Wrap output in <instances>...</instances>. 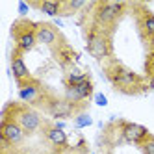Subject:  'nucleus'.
<instances>
[{"mask_svg":"<svg viewBox=\"0 0 154 154\" xmlns=\"http://www.w3.org/2000/svg\"><path fill=\"white\" fill-rule=\"evenodd\" d=\"M39 97H41V87L37 82L34 80H28L24 84H20L19 85V98L23 102H28V104H35L39 100Z\"/></svg>","mask_w":154,"mask_h":154,"instance_id":"9","label":"nucleus"},{"mask_svg":"<svg viewBox=\"0 0 154 154\" xmlns=\"http://www.w3.org/2000/svg\"><path fill=\"white\" fill-rule=\"evenodd\" d=\"M112 82L117 87H121V89H130V87H134L139 80L132 71H128L125 67H117L115 72H112Z\"/></svg>","mask_w":154,"mask_h":154,"instance_id":"8","label":"nucleus"},{"mask_svg":"<svg viewBox=\"0 0 154 154\" xmlns=\"http://www.w3.org/2000/svg\"><path fill=\"white\" fill-rule=\"evenodd\" d=\"M45 136H47V139L52 143V145H56V147H63L65 143H67V134H65L63 130H58L56 126L47 128Z\"/></svg>","mask_w":154,"mask_h":154,"instance_id":"14","label":"nucleus"},{"mask_svg":"<svg viewBox=\"0 0 154 154\" xmlns=\"http://www.w3.org/2000/svg\"><path fill=\"white\" fill-rule=\"evenodd\" d=\"M87 80V74L85 72H80V71H71L67 74V85L74 87V85H80Z\"/></svg>","mask_w":154,"mask_h":154,"instance_id":"15","label":"nucleus"},{"mask_svg":"<svg viewBox=\"0 0 154 154\" xmlns=\"http://www.w3.org/2000/svg\"><path fill=\"white\" fill-rule=\"evenodd\" d=\"M11 72L15 76V80L19 82V85L30 80V71H28V67H26V63H24V60H23L20 54H13V58H11Z\"/></svg>","mask_w":154,"mask_h":154,"instance_id":"11","label":"nucleus"},{"mask_svg":"<svg viewBox=\"0 0 154 154\" xmlns=\"http://www.w3.org/2000/svg\"><path fill=\"white\" fill-rule=\"evenodd\" d=\"M125 4H119V2H106V4H98V9H97V20L100 24L108 26L117 20V17L123 11Z\"/></svg>","mask_w":154,"mask_h":154,"instance_id":"4","label":"nucleus"},{"mask_svg":"<svg viewBox=\"0 0 154 154\" xmlns=\"http://www.w3.org/2000/svg\"><path fill=\"white\" fill-rule=\"evenodd\" d=\"M91 154H95V152H91Z\"/></svg>","mask_w":154,"mask_h":154,"instance_id":"23","label":"nucleus"},{"mask_svg":"<svg viewBox=\"0 0 154 154\" xmlns=\"http://www.w3.org/2000/svg\"><path fill=\"white\" fill-rule=\"evenodd\" d=\"M95 104L100 106V108L108 106V98H106V95H104V93H95Z\"/></svg>","mask_w":154,"mask_h":154,"instance_id":"20","label":"nucleus"},{"mask_svg":"<svg viewBox=\"0 0 154 154\" xmlns=\"http://www.w3.org/2000/svg\"><path fill=\"white\" fill-rule=\"evenodd\" d=\"M35 6L48 17H58L61 13V8H63V4L56 2V0H43V2H37Z\"/></svg>","mask_w":154,"mask_h":154,"instance_id":"13","label":"nucleus"},{"mask_svg":"<svg viewBox=\"0 0 154 154\" xmlns=\"http://www.w3.org/2000/svg\"><path fill=\"white\" fill-rule=\"evenodd\" d=\"M13 121L20 125V128H23L26 134H34V132H37L41 128V117L35 109H32V108L17 106V113L13 115Z\"/></svg>","mask_w":154,"mask_h":154,"instance_id":"1","label":"nucleus"},{"mask_svg":"<svg viewBox=\"0 0 154 154\" xmlns=\"http://www.w3.org/2000/svg\"><path fill=\"white\" fill-rule=\"evenodd\" d=\"M91 93H93V84H91V80H85L84 84L74 85V87L67 85V91H65V100L76 104V102H82V100H85V98H89Z\"/></svg>","mask_w":154,"mask_h":154,"instance_id":"6","label":"nucleus"},{"mask_svg":"<svg viewBox=\"0 0 154 154\" xmlns=\"http://www.w3.org/2000/svg\"><path fill=\"white\" fill-rule=\"evenodd\" d=\"M141 149L145 154H154V136H149L145 141L141 143Z\"/></svg>","mask_w":154,"mask_h":154,"instance_id":"18","label":"nucleus"},{"mask_svg":"<svg viewBox=\"0 0 154 154\" xmlns=\"http://www.w3.org/2000/svg\"><path fill=\"white\" fill-rule=\"evenodd\" d=\"M48 112L56 119H67L74 112V104L69 102V100H52L48 104Z\"/></svg>","mask_w":154,"mask_h":154,"instance_id":"12","label":"nucleus"},{"mask_svg":"<svg viewBox=\"0 0 154 154\" xmlns=\"http://www.w3.org/2000/svg\"><path fill=\"white\" fill-rule=\"evenodd\" d=\"M87 50L95 60H104L109 54V41L102 34L91 32V35L87 37Z\"/></svg>","mask_w":154,"mask_h":154,"instance_id":"2","label":"nucleus"},{"mask_svg":"<svg viewBox=\"0 0 154 154\" xmlns=\"http://www.w3.org/2000/svg\"><path fill=\"white\" fill-rule=\"evenodd\" d=\"M28 11H30V6L24 2V0H19V15L20 17H26Z\"/></svg>","mask_w":154,"mask_h":154,"instance_id":"21","label":"nucleus"},{"mask_svg":"<svg viewBox=\"0 0 154 154\" xmlns=\"http://www.w3.org/2000/svg\"><path fill=\"white\" fill-rule=\"evenodd\" d=\"M35 35H37V43H41V45H47V47H54V45L60 41L58 30L54 28L52 24H45V23H43V24H37Z\"/></svg>","mask_w":154,"mask_h":154,"instance_id":"10","label":"nucleus"},{"mask_svg":"<svg viewBox=\"0 0 154 154\" xmlns=\"http://www.w3.org/2000/svg\"><path fill=\"white\" fill-rule=\"evenodd\" d=\"M91 125H93V119L87 113H80V115L74 117V126L76 128H85V126H91Z\"/></svg>","mask_w":154,"mask_h":154,"instance_id":"16","label":"nucleus"},{"mask_svg":"<svg viewBox=\"0 0 154 154\" xmlns=\"http://www.w3.org/2000/svg\"><path fill=\"white\" fill-rule=\"evenodd\" d=\"M26 132L20 128L19 123L15 121H2V126H0V137L6 139L9 145H20L24 141Z\"/></svg>","mask_w":154,"mask_h":154,"instance_id":"3","label":"nucleus"},{"mask_svg":"<svg viewBox=\"0 0 154 154\" xmlns=\"http://www.w3.org/2000/svg\"><path fill=\"white\" fill-rule=\"evenodd\" d=\"M35 30H37V24H28L24 30L20 32H13V35L17 39V48L23 50V52H28L35 47L37 43V35H35Z\"/></svg>","mask_w":154,"mask_h":154,"instance_id":"5","label":"nucleus"},{"mask_svg":"<svg viewBox=\"0 0 154 154\" xmlns=\"http://www.w3.org/2000/svg\"><path fill=\"white\" fill-rule=\"evenodd\" d=\"M61 4H63V8H69V9H72V11H76V9H80V8L85 6L84 0H72V2H61Z\"/></svg>","mask_w":154,"mask_h":154,"instance_id":"19","label":"nucleus"},{"mask_svg":"<svg viewBox=\"0 0 154 154\" xmlns=\"http://www.w3.org/2000/svg\"><path fill=\"white\" fill-rule=\"evenodd\" d=\"M54 126H56L58 130H65V123H63V121H58V123L54 125Z\"/></svg>","mask_w":154,"mask_h":154,"instance_id":"22","label":"nucleus"},{"mask_svg":"<svg viewBox=\"0 0 154 154\" xmlns=\"http://www.w3.org/2000/svg\"><path fill=\"white\" fill-rule=\"evenodd\" d=\"M149 136H150L149 130L143 125H137V123H125L123 125V137L130 143H143Z\"/></svg>","mask_w":154,"mask_h":154,"instance_id":"7","label":"nucleus"},{"mask_svg":"<svg viewBox=\"0 0 154 154\" xmlns=\"http://www.w3.org/2000/svg\"><path fill=\"white\" fill-rule=\"evenodd\" d=\"M143 30L150 37H154V15L152 13H145V17H143Z\"/></svg>","mask_w":154,"mask_h":154,"instance_id":"17","label":"nucleus"}]
</instances>
